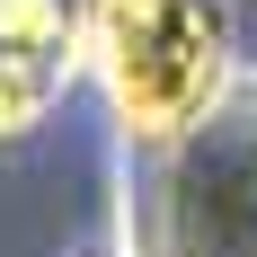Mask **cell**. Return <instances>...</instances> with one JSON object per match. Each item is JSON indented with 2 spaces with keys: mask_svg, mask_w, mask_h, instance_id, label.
<instances>
[{
  "mask_svg": "<svg viewBox=\"0 0 257 257\" xmlns=\"http://www.w3.org/2000/svg\"><path fill=\"white\" fill-rule=\"evenodd\" d=\"M106 115L142 151H178L222 115L231 89V9L222 0H89L80 18Z\"/></svg>",
  "mask_w": 257,
  "mask_h": 257,
  "instance_id": "1",
  "label": "cell"
},
{
  "mask_svg": "<svg viewBox=\"0 0 257 257\" xmlns=\"http://www.w3.org/2000/svg\"><path fill=\"white\" fill-rule=\"evenodd\" d=\"M71 45H80L71 0H0V53H9V62H53V71H71Z\"/></svg>",
  "mask_w": 257,
  "mask_h": 257,
  "instance_id": "2",
  "label": "cell"
},
{
  "mask_svg": "<svg viewBox=\"0 0 257 257\" xmlns=\"http://www.w3.org/2000/svg\"><path fill=\"white\" fill-rule=\"evenodd\" d=\"M62 80L71 71H53V62H9L0 53V142H18V133L45 124V106L62 98Z\"/></svg>",
  "mask_w": 257,
  "mask_h": 257,
  "instance_id": "3",
  "label": "cell"
}]
</instances>
